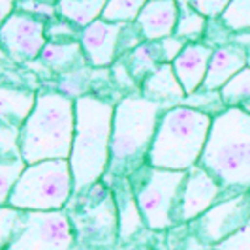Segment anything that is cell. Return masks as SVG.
<instances>
[{
  "instance_id": "6da1fadb",
  "label": "cell",
  "mask_w": 250,
  "mask_h": 250,
  "mask_svg": "<svg viewBox=\"0 0 250 250\" xmlns=\"http://www.w3.org/2000/svg\"><path fill=\"white\" fill-rule=\"evenodd\" d=\"M200 166L228 196L250 190V115L243 107H226L213 117Z\"/></svg>"
},
{
  "instance_id": "7a4b0ae2",
  "label": "cell",
  "mask_w": 250,
  "mask_h": 250,
  "mask_svg": "<svg viewBox=\"0 0 250 250\" xmlns=\"http://www.w3.org/2000/svg\"><path fill=\"white\" fill-rule=\"evenodd\" d=\"M115 105L96 96L75 98V134L70 166L75 194L94 187L111 164Z\"/></svg>"
},
{
  "instance_id": "3957f363",
  "label": "cell",
  "mask_w": 250,
  "mask_h": 250,
  "mask_svg": "<svg viewBox=\"0 0 250 250\" xmlns=\"http://www.w3.org/2000/svg\"><path fill=\"white\" fill-rule=\"evenodd\" d=\"M164 107L147 100L141 92L126 94L115 105L111 136V164L105 177H130L147 164L149 150L156 136V128Z\"/></svg>"
},
{
  "instance_id": "277c9868",
  "label": "cell",
  "mask_w": 250,
  "mask_h": 250,
  "mask_svg": "<svg viewBox=\"0 0 250 250\" xmlns=\"http://www.w3.org/2000/svg\"><path fill=\"white\" fill-rule=\"evenodd\" d=\"M75 134V100L62 92H38L34 111L21 128V156L30 164L70 160Z\"/></svg>"
},
{
  "instance_id": "5b68a950",
  "label": "cell",
  "mask_w": 250,
  "mask_h": 250,
  "mask_svg": "<svg viewBox=\"0 0 250 250\" xmlns=\"http://www.w3.org/2000/svg\"><path fill=\"white\" fill-rule=\"evenodd\" d=\"M211 125L213 115L188 105L164 109L147 164L171 171H188L198 166Z\"/></svg>"
},
{
  "instance_id": "8992f818",
  "label": "cell",
  "mask_w": 250,
  "mask_h": 250,
  "mask_svg": "<svg viewBox=\"0 0 250 250\" xmlns=\"http://www.w3.org/2000/svg\"><path fill=\"white\" fill-rule=\"evenodd\" d=\"M74 192L70 160H42L26 167L8 205L21 211H62Z\"/></svg>"
},
{
  "instance_id": "52a82bcc",
  "label": "cell",
  "mask_w": 250,
  "mask_h": 250,
  "mask_svg": "<svg viewBox=\"0 0 250 250\" xmlns=\"http://www.w3.org/2000/svg\"><path fill=\"white\" fill-rule=\"evenodd\" d=\"M187 173L188 171L160 169L145 164L130 175V183L147 229L164 231L179 224L177 213Z\"/></svg>"
},
{
  "instance_id": "ba28073f",
  "label": "cell",
  "mask_w": 250,
  "mask_h": 250,
  "mask_svg": "<svg viewBox=\"0 0 250 250\" xmlns=\"http://www.w3.org/2000/svg\"><path fill=\"white\" fill-rule=\"evenodd\" d=\"M74 228L64 211H25L12 243L2 250H72Z\"/></svg>"
},
{
  "instance_id": "9c48e42d",
  "label": "cell",
  "mask_w": 250,
  "mask_h": 250,
  "mask_svg": "<svg viewBox=\"0 0 250 250\" xmlns=\"http://www.w3.org/2000/svg\"><path fill=\"white\" fill-rule=\"evenodd\" d=\"M250 224V190L228 196L190 222L194 239L213 249Z\"/></svg>"
},
{
  "instance_id": "30bf717a",
  "label": "cell",
  "mask_w": 250,
  "mask_h": 250,
  "mask_svg": "<svg viewBox=\"0 0 250 250\" xmlns=\"http://www.w3.org/2000/svg\"><path fill=\"white\" fill-rule=\"evenodd\" d=\"M2 49L10 55L13 62H30L40 59L43 47L47 45V26L42 17L25 12H15L2 21L0 28Z\"/></svg>"
},
{
  "instance_id": "8fae6325",
  "label": "cell",
  "mask_w": 250,
  "mask_h": 250,
  "mask_svg": "<svg viewBox=\"0 0 250 250\" xmlns=\"http://www.w3.org/2000/svg\"><path fill=\"white\" fill-rule=\"evenodd\" d=\"M222 196H224L222 187L205 167H201L200 164L190 167L187 173V181L181 190L177 222L190 224L192 220H196L205 211H209L218 201L224 200Z\"/></svg>"
},
{
  "instance_id": "7c38bea8",
  "label": "cell",
  "mask_w": 250,
  "mask_h": 250,
  "mask_svg": "<svg viewBox=\"0 0 250 250\" xmlns=\"http://www.w3.org/2000/svg\"><path fill=\"white\" fill-rule=\"evenodd\" d=\"M123 28L125 23H107L104 19H98L81 30L79 42L90 66H113L115 59L119 57V40Z\"/></svg>"
},
{
  "instance_id": "4fadbf2b",
  "label": "cell",
  "mask_w": 250,
  "mask_h": 250,
  "mask_svg": "<svg viewBox=\"0 0 250 250\" xmlns=\"http://www.w3.org/2000/svg\"><path fill=\"white\" fill-rule=\"evenodd\" d=\"M213 47L201 42H188L185 49L179 53L173 61V70L185 88L187 96L196 94L205 81V75L209 70V62L213 57Z\"/></svg>"
},
{
  "instance_id": "5bb4252c",
  "label": "cell",
  "mask_w": 250,
  "mask_h": 250,
  "mask_svg": "<svg viewBox=\"0 0 250 250\" xmlns=\"http://www.w3.org/2000/svg\"><path fill=\"white\" fill-rule=\"evenodd\" d=\"M247 66H249V53L241 43L231 42V43L214 47L209 70L200 90H207V92L220 90L233 75L239 74Z\"/></svg>"
},
{
  "instance_id": "9a60e30c",
  "label": "cell",
  "mask_w": 250,
  "mask_h": 250,
  "mask_svg": "<svg viewBox=\"0 0 250 250\" xmlns=\"http://www.w3.org/2000/svg\"><path fill=\"white\" fill-rule=\"evenodd\" d=\"M179 23V0H147L136 19L145 42H160L175 34Z\"/></svg>"
},
{
  "instance_id": "2e32d148",
  "label": "cell",
  "mask_w": 250,
  "mask_h": 250,
  "mask_svg": "<svg viewBox=\"0 0 250 250\" xmlns=\"http://www.w3.org/2000/svg\"><path fill=\"white\" fill-rule=\"evenodd\" d=\"M115 209H117V231L123 243H128L134 235H138L145 226L143 214L139 211L138 200L130 177L115 179Z\"/></svg>"
},
{
  "instance_id": "e0dca14e",
  "label": "cell",
  "mask_w": 250,
  "mask_h": 250,
  "mask_svg": "<svg viewBox=\"0 0 250 250\" xmlns=\"http://www.w3.org/2000/svg\"><path fill=\"white\" fill-rule=\"evenodd\" d=\"M139 92L147 100L160 104L164 109L183 105V102L187 98V92L173 70V64H162L156 72H152L141 83Z\"/></svg>"
},
{
  "instance_id": "ac0fdd59",
  "label": "cell",
  "mask_w": 250,
  "mask_h": 250,
  "mask_svg": "<svg viewBox=\"0 0 250 250\" xmlns=\"http://www.w3.org/2000/svg\"><path fill=\"white\" fill-rule=\"evenodd\" d=\"M38 92L30 88L4 87L0 88V123L23 128L30 113L34 111Z\"/></svg>"
},
{
  "instance_id": "d6986e66",
  "label": "cell",
  "mask_w": 250,
  "mask_h": 250,
  "mask_svg": "<svg viewBox=\"0 0 250 250\" xmlns=\"http://www.w3.org/2000/svg\"><path fill=\"white\" fill-rule=\"evenodd\" d=\"M85 53L81 47V42L77 40H51L47 45L43 47L42 55H40V62L45 66L51 72L57 74H66L70 68H75V64L79 59H83Z\"/></svg>"
},
{
  "instance_id": "ffe728a7",
  "label": "cell",
  "mask_w": 250,
  "mask_h": 250,
  "mask_svg": "<svg viewBox=\"0 0 250 250\" xmlns=\"http://www.w3.org/2000/svg\"><path fill=\"white\" fill-rule=\"evenodd\" d=\"M121 59L126 62L132 77L138 81L139 90H141V83L164 64L158 42H143V43H139L136 49H132L130 53L123 55Z\"/></svg>"
},
{
  "instance_id": "44dd1931",
  "label": "cell",
  "mask_w": 250,
  "mask_h": 250,
  "mask_svg": "<svg viewBox=\"0 0 250 250\" xmlns=\"http://www.w3.org/2000/svg\"><path fill=\"white\" fill-rule=\"evenodd\" d=\"M105 4L107 0H59L57 15L83 30L85 26L102 19Z\"/></svg>"
},
{
  "instance_id": "7402d4cb",
  "label": "cell",
  "mask_w": 250,
  "mask_h": 250,
  "mask_svg": "<svg viewBox=\"0 0 250 250\" xmlns=\"http://www.w3.org/2000/svg\"><path fill=\"white\" fill-rule=\"evenodd\" d=\"M207 28V17L201 15L188 0H179V23L175 28V36L187 42H200Z\"/></svg>"
},
{
  "instance_id": "603a6c76",
  "label": "cell",
  "mask_w": 250,
  "mask_h": 250,
  "mask_svg": "<svg viewBox=\"0 0 250 250\" xmlns=\"http://www.w3.org/2000/svg\"><path fill=\"white\" fill-rule=\"evenodd\" d=\"M220 98L226 107H243L250 102V66L243 68L220 88Z\"/></svg>"
},
{
  "instance_id": "cb8c5ba5",
  "label": "cell",
  "mask_w": 250,
  "mask_h": 250,
  "mask_svg": "<svg viewBox=\"0 0 250 250\" xmlns=\"http://www.w3.org/2000/svg\"><path fill=\"white\" fill-rule=\"evenodd\" d=\"M228 32L249 34L250 32V0H231L218 17Z\"/></svg>"
},
{
  "instance_id": "d4e9b609",
  "label": "cell",
  "mask_w": 250,
  "mask_h": 250,
  "mask_svg": "<svg viewBox=\"0 0 250 250\" xmlns=\"http://www.w3.org/2000/svg\"><path fill=\"white\" fill-rule=\"evenodd\" d=\"M147 0H107L102 19L107 23H136Z\"/></svg>"
},
{
  "instance_id": "484cf974",
  "label": "cell",
  "mask_w": 250,
  "mask_h": 250,
  "mask_svg": "<svg viewBox=\"0 0 250 250\" xmlns=\"http://www.w3.org/2000/svg\"><path fill=\"white\" fill-rule=\"evenodd\" d=\"M26 167H28V164L25 162L23 156L0 160V205H8L13 187L25 173Z\"/></svg>"
},
{
  "instance_id": "4316f807",
  "label": "cell",
  "mask_w": 250,
  "mask_h": 250,
  "mask_svg": "<svg viewBox=\"0 0 250 250\" xmlns=\"http://www.w3.org/2000/svg\"><path fill=\"white\" fill-rule=\"evenodd\" d=\"M25 220V211L15 209L12 205H2L0 207V245L6 249L12 239L17 235Z\"/></svg>"
},
{
  "instance_id": "83f0119b",
  "label": "cell",
  "mask_w": 250,
  "mask_h": 250,
  "mask_svg": "<svg viewBox=\"0 0 250 250\" xmlns=\"http://www.w3.org/2000/svg\"><path fill=\"white\" fill-rule=\"evenodd\" d=\"M21 156V128L0 123V160Z\"/></svg>"
},
{
  "instance_id": "f1b7e54d",
  "label": "cell",
  "mask_w": 250,
  "mask_h": 250,
  "mask_svg": "<svg viewBox=\"0 0 250 250\" xmlns=\"http://www.w3.org/2000/svg\"><path fill=\"white\" fill-rule=\"evenodd\" d=\"M15 10L43 19V17L57 15V2H49V0H17Z\"/></svg>"
},
{
  "instance_id": "f546056e",
  "label": "cell",
  "mask_w": 250,
  "mask_h": 250,
  "mask_svg": "<svg viewBox=\"0 0 250 250\" xmlns=\"http://www.w3.org/2000/svg\"><path fill=\"white\" fill-rule=\"evenodd\" d=\"M111 72H113V77H115V81H117V87L121 88V90H139V85L138 81L132 77L130 74V70H128V66L126 62L119 57V61H115L111 66Z\"/></svg>"
},
{
  "instance_id": "4dcf8cb0",
  "label": "cell",
  "mask_w": 250,
  "mask_h": 250,
  "mask_svg": "<svg viewBox=\"0 0 250 250\" xmlns=\"http://www.w3.org/2000/svg\"><path fill=\"white\" fill-rule=\"evenodd\" d=\"M187 43H188L187 40L175 36V34L160 40V42H158V45H160V53H162V62L164 64L173 62L177 57H179V53L185 49V45H187Z\"/></svg>"
},
{
  "instance_id": "1f68e13d",
  "label": "cell",
  "mask_w": 250,
  "mask_h": 250,
  "mask_svg": "<svg viewBox=\"0 0 250 250\" xmlns=\"http://www.w3.org/2000/svg\"><path fill=\"white\" fill-rule=\"evenodd\" d=\"M214 250H250V224H247L243 229H239L237 233H233L231 237L218 243Z\"/></svg>"
},
{
  "instance_id": "d6a6232c",
  "label": "cell",
  "mask_w": 250,
  "mask_h": 250,
  "mask_svg": "<svg viewBox=\"0 0 250 250\" xmlns=\"http://www.w3.org/2000/svg\"><path fill=\"white\" fill-rule=\"evenodd\" d=\"M207 19H218L231 0H188Z\"/></svg>"
},
{
  "instance_id": "836d02e7",
  "label": "cell",
  "mask_w": 250,
  "mask_h": 250,
  "mask_svg": "<svg viewBox=\"0 0 250 250\" xmlns=\"http://www.w3.org/2000/svg\"><path fill=\"white\" fill-rule=\"evenodd\" d=\"M15 4H17V0H0V19L2 21H6L12 15Z\"/></svg>"
},
{
  "instance_id": "e575fe53",
  "label": "cell",
  "mask_w": 250,
  "mask_h": 250,
  "mask_svg": "<svg viewBox=\"0 0 250 250\" xmlns=\"http://www.w3.org/2000/svg\"><path fill=\"white\" fill-rule=\"evenodd\" d=\"M247 36H249V40H250V32L247 34ZM245 49H247V53H249V66H250V43L247 45V47H245Z\"/></svg>"
},
{
  "instance_id": "d590c367",
  "label": "cell",
  "mask_w": 250,
  "mask_h": 250,
  "mask_svg": "<svg viewBox=\"0 0 250 250\" xmlns=\"http://www.w3.org/2000/svg\"><path fill=\"white\" fill-rule=\"evenodd\" d=\"M243 109H245V111H247V113H249V115H250V102H247V104L243 105Z\"/></svg>"
},
{
  "instance_id": "8d00e7d4",
  "label": "cell",
  "mask_w": 250,
  "mask_h": 250,
  "mask_svg": "<svg viewBox=\"0 0 250 250\" xmlns=\"http://www.w3.org/2000/svg\"><path fill=\"white\" fill-rule=\"evenodd\" d=\"M49 2H59V0H49Z\"/></svg>"
},
{
  "instance_id": "74e56055",
  "label": "cell",
  "mask_w": 250,
  "mask_h": 250,
  "mask_svg": "<svg viewBox=\"0 0 250 250\" xmlns=\"http://www.w3.org/2000/svg\"><path fill=\"white\" fill-rule=\"evenodd\" d=\"M207 250H214V249H207Z\"/></svg>"
}]
</instances>
